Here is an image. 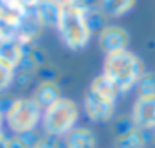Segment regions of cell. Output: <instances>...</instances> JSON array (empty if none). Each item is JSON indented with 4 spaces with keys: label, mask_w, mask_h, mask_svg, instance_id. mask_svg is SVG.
<instances>
[{
    "label": "cell",
    "mask_w": 155,
    "mask_h": 148,
    "mask_svg": "<svg viewBox=\"0 0 155 148\" xmlns=\"http://www.w3.org/2000/svg\"><path fill=\"white\" fill-rule=\"evenodd\" d=\"M135 123L134 120H132V117H120L115 120L114 127H112V131H114L115 138H120L124 137V135H128L130 131L135 130Z\"/></svg>",
    "instance_id": "cell-17"
},
{
    "label": "cell",
    "mask_w": 155,
    "mask_h": 148,
    "mask_svg": "<svg viewBox=\"0 0 155 148\" xmlns=\"http://www.w3.org/2000/svg\"><path fill=\"white\" fill-rule=\"evenodd\" d=\"M135 2L137 0H98V10L105 17H118L127 14Z\"/></svg>",
    "instance_id": "cell-12"
},
{
    "label": "cell",
    "mask_w": 155,
    "mask_h": 148,
    "mask_svg": "<svg viewBox=\"0 0 155 148\" xmlns=\"http://www.w3.org/2000/svg\"><path fill=\"white\" fill-rule=\"evenodd\" d=\"M60 4L72 8V10H75V12H78L82 15L98 8V0H62Z\"/></svg>",
    "instance_id": "cell-14"
},
{
    "label": "cell",
    "mask_w": 155,
    "mask_h": 148,
    "mask_svg": "<svg viewBox=\"0 0 155 148\" xmlns=\"http://www.w3.org/2000/svg\"><path fill=\"white\" fill-rule=\"evenodd\" d=\"M57 28L60 32L62 40L72 50L84 48L87 45L88 38H90V30H88L87 24H85L84 15L72 10L68 7H65V5H62V12H60Z\"/></svg>",
    "instance_id": "cell-3"
},
{
    "label": "cell",
    "mask_w": 155,
    "mask_h": 148,
    "mask_svg": "<svg viewBox=\"0 0 155 148\" xmlns=\"http://www.w3.org/2000/svg\"><path fill=\"white\" fill-rule=\"evenodd\" d=\"M67 148H95V137L87 128H74L65 138Z\"/></svg>",
    "instance_id": "cell-11"
},
{
    "label": "cell",
    "mask_w": 155,
    "mask_h": 148,
    "mask_svg": "<svg viewBox=\"0 0 155 148\" xmlns=\"http://www.w3.org/2000/svg\"><path fill=\"white\" fill-rule=\"evenodd\" d=\"M37 75L42 80V83H55V80L58 78V72L57 68L48 67V65H42L37 68Z\"/></svg>",
    "instance_id": "cell-20"
},
{
    "label": "cell",
    "mask_w": 155,
    "mask_h": 148,
    "mask_svg": "<svg viewBox=\"0 0 155 148\" xmlns=\"http://www.w3.org/2000/svg\"><path fill=\"white\" fill-rule=\"evenodd\" d=\"M132 120L138 130H153L155 128V95L153 97H138L134 105Z\"/></svg>",
    "instance_id": "cell-6"
},
{
    "label": "cell",
    "mask_w": 155,
    "mask_h": 148,
    "mask_svg": "<svg viewBox=\"0 0 155 148\" xmlns=\"http://www.w3.org/2000/svg\"><path fill=\"white\" fill-rule=\"evenodd\" d=\"M153 138V131L152 130H138L135 128L128 135L117 138L115 140V148H143L145 145Z\"/></svg>",
    "instance_id": "cell-8"
},
{
    "label": "cell",
    "mask_w": 155,
    "mask_h": 148,
    "mask_svg": "<svg viewBox=\"0 0 155 148\" xmlns=\"http://www.w3.org/2000/svg\"><path fill=\"white\" fill-rule=\"evenodd\" d=\"M7 138H5L4 137V135H2V133H0V148H7Z\"/></svg>",
    "instance_id": "cell-24"
},
{
    "label": "cell",
    "mask_w": 155,
    "mask_h": 148,
    "mask_svg": "<svg viewBox=\"0 0 155 148\" xmlns=\"http://www.w3.org/2000/svg\"><path fill=\"white\" fill-rule=\"evenodd\" d=\"M15 68L18 70V73H34V72L38 68V65L35 63L34 57H32V52L27 53V52L24 50V55H22L20 62H18V65Z\"/></svg>",
    "instance_id": "cell-18"
},
{
    "label": "cell",
    "mask_w": 155,
    "mask_h": 148,
    "mask_svg": "<svg viewBox=\"0 0 155 148\" xmlns=\"http://www.w3.org/2000/svg\"><path fill=\"white\" fill-rule=\"evenodd\" d=\"M22 55H24V48L17 43V42H2L0 43V62H4L5 65L15 68L20 62Z\"/></svg>",
    "instance_id": "cell-13"
},
{
    "label": "cell",
    "mask_w": 155,
    "mask_h": 148,
    "mask_svg": "<svg viewBox=\"0 0 155 148\" xmlns=\"http://www.w3.org/2000/svg\"><path fill=\"white\" fill-rule=\"evenodd\" d=\"M12 80H14V68L5 65L4 62H0V90L8 87Z\"/></svg>",
    "instance_id": "cell-21"
},
{
    "label": "cell",
    "mask_w": 155,
    "mask_h": 148,
    "mask_svg": "<svg viewBox=\"0 0 155 148\" xmlns=\"http://www.w3.org/2000/svg\"><path fill=\"white\" fill-rule=\"evenodd\" d=\"M0 123H2V113H0Z\"/></svg>",
    "instance_id": "cell-26"
},
{
    "label": "cell",
    "mask_w": 155,
    "mask_h": 148,
    "mask_svg": "<svg viewBox=\"0 0 155 148\" xmlns=\"http://www.w3.org/2000/svg\"><path fill=\"white\" fill-rule=\"evenodd\" d=\"M78 118L77 105L68 98H58L54 105L45 108L44 113V128L50 137L67 135L74 130V125Z\"/></svg>",
    "instance_id": "cell-2"
},
{
    "label": "cell",
    "mask_w": 155,
    "mask_h": 148,
    "mask_svg": "<svg viewBox=\"0 0 155 148\" xmlns=\"http://www.w3.org/2000/svg\"><path fill=\"white\" fill-rule=\"evenodd\" d=\"M138 95L140 97H153L155 95V72H147L138 80Z\"/></svg>",
    "instance_id": "cell-15"
},
{
    "label": "cell",
    "mask_w": 155,
    "mask_h": 148,
    "mask_svg": "<svg viewBox=\"0 0 155 148\" xmlns=\"http://www.w3.org/2000/svg\"><path fill=\"white\" fill-rule=\"evenodd\" d=\"M98 45L107 55L127 50L128 34L122 27H105L98 35Z\"/></svg>",
    "instance_id": "cell-7"
},
{
    "label": "cell",
    "mask_w": 155,
    "mask_h": 148,
    "mask_svg": "<svg viewBox=\"0 0 155 148\" xmlns=\"http://www.w3.org/2000/svg\"><path fill=\"white\" fill-rule=\"evenodd\" d=\"M38 12V18L44 25L48 27H57L58 18H60V12H62V4L57 0H42L37 7Z\"/></svg>",
    "instance_id": "cell-10"
},
{
    "label": "cell",
    "mask_w": 155,
    "mask_h": 148,
    "mask_svg": "<svg viewBox=\"0 0 155 148\" xmlns=\"http://www.w3.org/2000/svg\"><path fill=\"white\" fill-rule=\"evenodd\" d=\"M37 148H58L57 137H50V135H47L45 138L40 140V143L37 145Z\"/></svg>",
    "instance_id": "cell-22"
},
{
    "label": "cell",
    "mask_w": 155,
    "mask_h": 148,
    "mask_svg": "<svg viewBox=\"0 0 155 148\" xmlns=\"http://www.w3.org/2000/svg\"><path fill=\"white\" fill-rule=\"evenodd\" d=\"M17 138L25 148H37V145L40 143V140H42L35 130H28V131H24V133H18Z\"/></svg>",
    "instance_id": "cell-19"
},
{
    "label": "cell",
    "mask_w": 155,
    "mask_h": 148,
    "mask_svg": "<svg viewBox=\"0 0 155 148\" xmlns=\"http://www.w3.org/2000/svg\"><path fill=\"white\" fill-rule=\"evenodd\" d=\"M84 18H85V24H87L90 34L92 32H102L105 28V15L102 14L98 8H95V10L85 14Z\"/></svg>",
    "instance_id": "cell-16"
},
{
    "label": "cell",
    "mask_w": 155,
    "mask_h": 148,
    "mask_svg": "<svg viewBox=\"0 0 155 148\" xmlns=\"http://www.w3.org/2000/svg\"><path fill=\"white\" fill-rule=\"evenodd\" d=\"M104 75L114 83L117 92H127L138 83L143 75V63L137 55L124 50L107 55L104 63Z\"/></svg>",
    "instance_id": "cell-1"
},
{
    "label": "cell",
    "mask_w": 155,
    "mask_h": 148,
    "mask_svg": "<svg viewBox=\"0 0 155 148\" xmlns=\"http://www.w3.org/2000/svg\"><path fill=\"white\" fill-rule=\"evenodd\" d=\"M32 98L40 108H48L60 98V88L57 83H40L35 88Z\"/></svg>",
    "instance_id": "cell-9"
},
{
    "label": "cell",
    "mask_w": 155,
    "mask_h": 148,
    "mask_svg": "<svg viewBox=\"0 0 155 148\" xmlns=\"http://www.w3.org/2000/svg\"><path fill=\"white\" fill-rule=\"evenodd\" d=\"M7 148H25V146L18 141V138H12V140L7 141Z\"/></svg>",
    "instance_id": "cell-23"
},
{
    "label": "cell",
    "mask_w": 155,
    "mask_h": 148,
    "mask_svg": "<svg viewBox=\"0 0 155 148\" xmlns=\"http://www.w3.org/2000/svg\"><path fill=\"white\" fill-rule=\"evenodd\" d=\"M152 131H153V141H155V128H153V130H152Z\"/></svg>",
    "instance_id": "cell-25"
},
{
    "label": "cell",
    "mask_w": 155,
    "mask_h": 148,
    "mask_svg": "<svg viewBox=\"0 0 155 148\" xmlns=\"http://www.w3.org/2000/svg\"><path fill=\"white\" fill-rule=\"evenodd\" d=\"M57 2H60V0H57Z\"/></svg>",
    "instance_id": "cell-27"
},
{
    "label": "cell",
    "mask_w": 155,
    "mask_h": 148,
    "mask_svg": "<svg viewBox=\"0 0 155 148\" xmlns=\"http://www.w3.org/2000/svg\"><path fill=\"white\" fill-rule=\"evenodd\" d=\"M38 118H40V107L34 101V98L15 100L7 113V121L15 133L35 130Z\"/></svg>",
    "instance_id": "cell-4"
},
{
    "label": "cell",
    "mask_w": 155,
    "mask_h": 148,
    "mask_svg": "<svg viewBox=\"0 0 155 148\" xmlns=\"http://www.w3.org/2000/svg\"><path fill=\"white\" fill-rule=\"evenodd\" d=\"M114 105H115V98L107 97V95L94 90L92 87L85 93L84 107L88 118L94 121H107L114 113Z\"/></svg>",
    "instance_id": "cell-5"
}]
</instances>
